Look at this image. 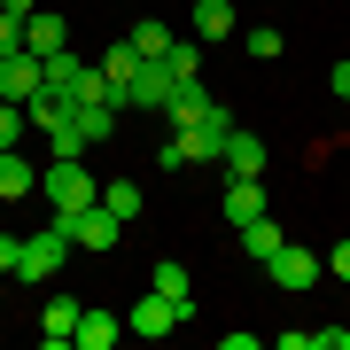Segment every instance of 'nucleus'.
Instances as JSON below:
<instances>
[{"mask_svg": "<svg viewBox=\"0 0 350 350\" xmlns=\"http://www.w3.org/2000/svg\"><path fill=\"white\" fill-rule=\"evenodd\" d=\"M39 202H47V218H78L86 202H101L86 156H47V172H39Z\"/></svg>", "mask_w": 350, "mask_h": 350, "instance_id": "nucleus-1", "label": "nucleus"}, {"mask_svg": "<svg viewBox=\"0 0 350 350\" xmlns=\"http://www.w3.org/2000/svg\"><path fill=\"white\" fill-rule=\"evenodd\" d=\"M70 250H78V241H70V226H63V218H47L39 234H24V265H16V273H24V280H55Z\"/></svg>", "mask_w": 350, "mask_h": 350, "instance_id": "nucleus-2", "label": "nucleus"}, {"mask_svg": "<svg viewBox=\"0 0 350 350\" xmlns=\"http://www.w3.org/2000/svg\"><path fill=\"white\" fill-rule=\"evenodd\" d=\"M63 226H70V241H78V250H94V257H109V250H117V234H125V218H117L109 202H86V211L63 218Z\"/></svg>", "mask_w": 350, "mask_h": 350, "instance_id": "nucleus-3", "label": "nucleus"}, {"mask_svg": "<svg viewBox=\"0 0 350 350\" xmlns=\"http://www.w3.org/2000/svg\"><path fill=\"white\" fill-rule=\"evenodd\" d=\"M265 273H273V280L288 288V296H304V288H312V280L327 273V257H312V250H304V241H280V250L265 257Z\"/></svg>", "mask_w": 350, "mask_h": 350, "instance_id": "nucleus-4", "label": "nucleus"}, {"mask_svg": "<svg viewBox=\"0 0 350 350\" xmlns=\"http://www.w3.org/2000/svg\"><path fill=\"white\" fill-rule=\"evenodd\" d=\"M172 327H187V312H179L172 296H156V288H148V296L133 304V319H125V335H148V342H163V335H172Z\"/></svg>", "mask_w": 350, "mask_h": 350, "instance_id": "nucleus-5", "label": "nucleus"}, {"mask_svg": "<svg viewBox=\"0 0 350 350\" xmlns=\"http://www.w3.org/2000/svg\"><path fill=\"white\" fill-rule=\"evenodd\" d=\"M163 117H172V133H195V125H211V117H218V101L202 94V78H187V86H172Z\"/></svg>", "mask_w": 350, "mask_h": 350, "instance_id": "nucleus-6", "label": "nucleus"}, {"mask_svg": "<svg viewBox=\"0 0 350 350\" xmlns=\"http://www.w3.org/2000/svg\"><path fill=\"white\" fill-rule=\"evenodd\" d=\"M39 86H47V70H39V55H31V47L0 55V101H31Z\"/></svg>", "mask_w": 350, "mask_h": 350, "instance_id": "nucleus-7", "label": "nucleus"}, {"mask_svg": "<svg viewBox=\"0 0 350 350\" xmlns=\"http://www.w3.org/2000/svg\"><path fill=\"white\" fill-rule=\"evenodd\" d=\"M101 86H109V101H117V109H125V94H133V78H140V47H133V39H125V47H109V55H101Z\"/></svg>", "mask_w": 350, "mask_h": 350, "instance_id": "nucleus-8", "label": "nucleus"}, {"mask_svg": "<svg viewBox=\"0 0 350 350\" xmlns=\"http://www.w3.org/2000/svg\"><path fill=\"white\" fill-rule=\"evenodd\" d=\"M78 312H86V304H70V296H47V312H39V342H47V350L78 342Z\"/></svg>", "mask_w": 350, "mask_h": 350, "instance_id": "nucleus-9", "label": "nucleus"}, {"mask_svg": "<svg viewBox=\"0 0 350 350\" xmlns=\"http://www.w3.org/2000/svg\"><path fill=\"white\" fill-rule=\"evenodd\" d=\"M16 195H39V163L24 148H0V202H16Z\"/></svg>", "mask_w": 350, "mask_h": 350, "instance_id": "nucleus-10", "label": "nucleus"}, {"mask_svg": "<svg viewBox=\"0 0 350 350\" xmlns=\"http://www.w3.org/2000/svg\"><path fill=\"white\" fill-rule=\"evenodd\" d=\"M172 86H179V78L172 70H163V63H140V78H133V109H163V101H172Z\"/></svg>", "mask_w": 350, "mask_h": 350, "instance_id": "nucleus-11", "label": "nucleus"}, {"mask_svg": "<svg viewBox=\"0 0 350 350\" xmlns=\"http://www.w3.org/2000/svg\"><path fill=\"white\" fill-rule=\"evenodd\" d=\"M226 172H234V179H257L265 172V140H250V133H226Z\"/></svg>", "mask_w": 350, "mask_h": 350, "instance_id": "nucleus-12", "label": "nucleus"}, {"mask_svg": "<svg viewBox=\"0 0 350 350\" xmlns=\"http://www.w3.org/2000/svg\"><path fill=\"white\" fill-rule=\"evenodd\" d=\"M250 218H265V187H257V179H234V187H226V226L241 234Z\"/></svg>", "mask_w": 350, "mask_h": 350, "instance_id": "nucleus-13", "label": "nucleus"}, {"mask_svg": "<svg viewBox=\"0 0 350 350\" xmlns=\"http://www.w3.org/2000/svg\"><path fill=\"white\" fill-rule=\"evenodd\" d=\"M117 335H125V319H117V312H101V304H94V312H78V350H109Z\"/></svg>", "mask_w": 350, "mask_h": 350, "instance_id": "nucleus-14", "label": "nucleus"}, {"mask_svg": "<svg viewBox=\"0 0 350 350\" xmlns=\"http://www.w3.org/2000/svg\"><path fill=\"white\" fill-rule=\"evenodd\" d=\"M226 31H234V0H195V39L202 47H218Z\"/></svg>", "mask_w": 350, "mask_h": 350, "instance_id": "nucleus-15", "label": "nucleus"}, {"mask_svg": "<svg viewBox=\"0 0 350 350\" xmlns=\"http://www.w3.org/2000/svg\"><path fill=\"white\" fill-rule=\"evenodd\" d=\"M39 70H47V86L63 94V101H70V86H78V78H86V63H78L70 47H55V55H39Z\"/></svg>", "mask_w": 350, "mask_h": 350, "instance_id": "nucleus-16", "label": "nucleus"}, {"mask_svg": "<svg viewBox=\"0 0 350 350\" xmlns=\"http://www.w3.org/2000/svg\"><path fill=\"white\" fill-rule=\"evenodd\" d=\"M133 47H140V63H163V55H172V31H163V16H140V24H133Z\"/></svg>", "mask_w": 350, "mask_h": 350, "instance_id": "nucleus-17", "label": "nucleus"}, {"mask_svg": "<svg viewBox=\"0 0 350 350\" xmlns=\"http://www.w3.org/2000/svg\"><path fill=\"white\" fill-rule=\"evenodd\" d=\"M24 47H31V55H55V47H70L63 16H31V24H24Z\"/></svg>", "mask_w": 350, "mask_h": 350, "instance_id": "nucleus-18", "label": "nucleus"}, {"mask_svg": "<svg viewBox=\"0 0 350 350\" xmlns=\"http://www.w3.org/2000/svg\"><path fill=\"white\" fill-rule=\"evenodd\" d=\"M280 241H288V234H280V226H273V218H250V226H241V257H257V265H265V257H273V250H280Z\"/></svg>", "mask_w": 350, "mask_h": 350, "instance_id": "nucleus-19", "label": "nucleus"}, {"mask_svg": "<svg viewBox=\"0 0 350 350\" xmlns=\"http://www.w3.org/2000/svg\"><path fill=\"white\" fill-rule=\"evenodd\" d=\"M156 296H172L179 312L195 319V288H187V273H179V265H156Z\"/></svg>", "mask_w": 350, "mask_h": 350, "instance_id": "nucleus-20", "label": "nucleus"}, {"mask_svg": "<svg viewBox=\"0 0 350 350\" xmlns=\"http://www.w3.org/2000/svg\"><path fill=\"white\" fill-rule=\"evenodd\" d=\"M101 202H109V211L125 218V226H133L140 211H148V202H140V187H133V179H109V187H101Z\"/></svg>", "mask_w": 350, "mask_h": 350, "instance_id": "nucleus-21", "label": "nucleus"}, {"mask_svg": "<svg viewBox=\"0 0 350 350\" xmlns=\"http://www.w3.org/2000/svg\"><path fill=\"white\" fill-rule=\"evenodd\" d=\"M31 133V117H24V101H0V148H16V140Z\"/></svg>", "mask_w": 350, "mask_h": 350, "instance_id": "nucleus-22", "label": "nucleus"}, {"mask_svg": "<svg viewBox=\"0 0 350 350\" xmlns=\"http://www.w3.org/2000/svg\"><path fill=\"white\" fill-rule=\"evenodd\" d=\"M241 47H250L257 63H273V55H280V31H273V24H257V31H241Z\"/></svg>", "mask_w": 350, "mask_h": 350, "instance_id": "nucleus-23", "label": "nucleus"}, {"mask_svg": "<svg viewBox=\"0 0 350 350\" xmlns=\"http://www.w3.org/2000/svg\"><path fill=\"white\" fill-rule=\"evenodd\" d=\"M312 350H350V327H312Z\"/></svg>", "mask_w": 350, "mask_h": 350, "instance_id": "nucleus-24", "label": "nucleus"}, {"mask_svg": "<svg viewBox=\"0 0 350 350\" xmlns=\"http://www.w3.org/2000/svg\"><path fill=\"white\" fill-rule=\"evenodd\" d=\"M24 47V16H0V55H16Z\"/></svg>", "mask_w": 350, "mask_h": 350, "instance_id": "nucleus-25", "label": "nucleus"}, {"mask_svg": "<svg viewBox=\"0 0 350 350\" xmlns=\"http://www.w3.org/2000/svg\"><path fill=\"white\" fill-rule=\"evenodd\" d=\"M327 273H335V280L350 288V241H335V250H327Z\"/></svg>", "mask_w": 350, "mask_h": 350, "instance_id": "nucleus-26", "label": "nucleus"}, {"mask_svg": "<svg viewBox=\"0 0 350 350\" xmlns=\"http://www.w3.org/2000/svg\"><path fill=\"white\" fill-rule=\"evenodd\" d=\"M16 265H24V241H16V234H0V273H16Z\"/></svg>", "mask_w": 350, "mask_h": 350, "instance_id": "nucleus-27", "label": "nucleus"}, {"mask_svg": "<svg viewBox=\"0 0 350 350\" xmlns=\"http://www.w3.org/2000/svg\"><path fill=\"white\" fill-rule=\"evenodd\" d=\"M327 86H335V94L350 101V55H342V63H335V70H327Z\"/></svg>", "mask_w": 350, "mask_h": 350, "instance_id": "nucleus-28", "label": "nucleus"}, {"mask_svg": "<svg viewBox=\"0 0 350 350\" xmlns=\"http://www.w3.org/2000/svg\"><path fill=\"white\" fill-rule=\"evenodd\" d=\"M8 16H24V24H31V16H39V0H8Z\"/></svg>", "mask_w": 350, "mask_h": 350, "instance_id": "nucleus-29", "label": "nucleus"}, {"mask_svg": "<svg viewBox=\"0 0 350 350\" xmlns=\"http://www.w3.org/2000/svg\"><path fill=\"white\" fill-rule=\"evenodd\" d=\"M0 16H8V0H0Z\"/></svg>", "mask_w": 350, "mask_h": 350, "instance_id": "nucleus-30", "label": "nucleus"}]
</instances>
